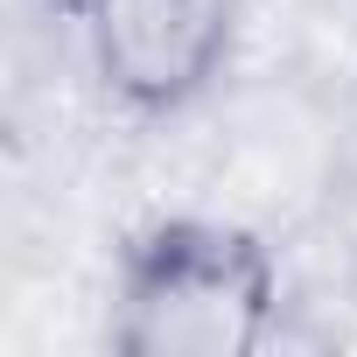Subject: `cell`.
Masks as SVG:
<instances>
[{"label": "cell", "mask_w": 357, "mask_h": 357, "mask_svg": "<svg viewBox=\"0 0 357 357\" xmlns=\"http://www.w3.org/2000/svg\"><path fill=\"white\" fill-rule=\"evenodd\" d=\"M84 22L105 91L133 112L190 105L231 50L238 0H63Z\"/></svg>", "instance_id": "2"}, {"label": "cell", "mask_w": 357, "mask_h": 357, "mask_svg": "<svg viewBox=\"0 0 357 357\" xmlns=\"http://www.w3.org/2000/svg\"><path fill=\"white\" fill-rule=\"evenodd\" d=\"M280 322L273 252L218 218H168L126 245L112 343L119 357H252Z\"/></svg>", "instance_id": "1"}]
</instances>
